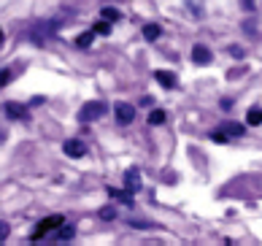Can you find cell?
<instances>
[{
  "mask_svg": "<svg viewBox=\"0 0 262 246\" xmlns=\"http://www.w3.org/2000/svg\"><path fill=\"white\" fill-rule=\"evenodd\" d=\"M57 27H60V19H43V22H35L33 30H30V38L35 44H43L49 38L57 35Z\"/></svg>",
  "mask_w": 262,
  "mask_h": 246,
  "instance_id": "1",
  "label": "cell"
},
{
  "mask_svg": "<svg viewBox=\"0 0 262 246\" xmlns=\"http://www.w3.org/2000/svg\"><path fill=\"white\" fill-rule=\"evenodd\" d=\"M100 116H105V103L92 100V103H84V106H81L79 122H81V125H90V122H98Z\"/></svg>",
  "mask_w": 262,
  "mask_h": 246,
  "instance_id": "2",
  "label": "cell"
},
{
  "mask_svg": "<svg viewBox=\"0 0 262 246\" xmlns=\"http://www.w3.org/2000/svg\"><path fill=\"white\" fill-rule=\"evenodd\" d=\"M62 222H65V219H62L60 214H54V216H46V219H41V222L35 224V233L30 235V238H33V241H41L43 235H49L52 230H57V228H60Z\"/></svg>",
  "mask_w": 262,
  "mask_h": 246,
  "instance_id": "3",
  "label": "cell"
},
{
  "mask_svg": "<svg viewBox=\"0 0 262 246\" xmlns=\"http://www.w3.org/2000/svg\"><path fill=\"white\" fill-rule=\"evenodd\" d=\"M3 111H6L8 119H22V122L30 119V111H27V106H22V103H6Z\"/></svg>",
  "mask_w": 262,
  "mask_h": 246,
  "instance_id": "4",
  "label": "cell"
},
{
  "mask_svg": "<svg viewBox=\"0 0 262 246\" xmlns=\"http://www.w3.org/2000/svg\"><path fill=\"white\" fill-rule=\"evenodd\" d=\"M133 119H135V106L133 103H116V122L130 125Z\"/></svg>",
  "mask_w": 262,
  "mask_h": 246,
  "instance_id": "5",
  "label": "cell"
},
{
  "mask_svg": "<svg viewBox=\"0 0 262 246\" xmlns=\"http://www.w3.org/2000/svg\"><path fill=\"white\" fill-rule=\"evenodd\" d=\"M124 190L127 192H141V171L138 168H127V173H124Z\"/></svg>",
  "mask_w": 262,
  "mask_h": 246,
  "instance_id": "6",
  "label": "cell"
},
{
  "mask_svg": "<svg viewBox=\"0 0 262 246\" xmlns=\"http://www.w3.org/2000/svg\"><path fill=\"white\" fill-rule=\"evenodd\" d=\"M62 152H65L68 157H73V160H79V157H84V154H86V146H84L79 138H71V141H65Z\"/></svg>",
  "mask_w": 262,
  "mask_h": 246,
  "instance_id": "7",
  "label": "cell"
},
{
  "mask_svg": "<svg viewBox=\"0 0 262 246\" xmlns=\"http://www.w3.org/2000/svg\"><path fill=\"white\" fill-rule=\"evenodd\" d=\"M154 78H157L165 90H176V87H179L176 73H170V71H154Z\"/></svg>",
  "mask_w": 262,
  "mask_h": 246,
  "instance_id": "8",
  "label": "cell"
},
{
  "mask_svg": "<svg viewBox=\"0 0 262 246\" xmlns=\"http://www.w3.org/2000/svg\"><path fill=\"white\" fill-rule=\"evenodd\" d=\"M192 60H195L198 65H208V63H211V52H208V46H203V44L192 46Z\"/></svg>",
  "mask_w": 262,
  "mask_h": 246,
  "instance_id": "9",
  "label": "cell"
},
{
  "mask_svg": "<svg viewBox=\"0 0 262 246\" xmlns=\"http://www.w3.org/2000/svg\"><path fill=\"white\" fill-rule=\"evenodd\" d=\"M222 130H225L230 138H232V135H235V138H241V135L246 133V127H244V125H235V122H225V125H222Z\"/></svg>",
  "mask_w": 262,
  "mask_h": 246,
  "instance_id": "10",
  "label": "cell"
},
{
  "mask_svg": "<svg viewBox=\"0 0 262 246\" xmlns=\"http://www.w3.org/2000/svg\"><path fill=\"white\" fill-rule=\"evenodd\" d=\"M246 125H251V127H257V125H262V108H249L246 111Z\"/></svg>",
  "mask_w": 262,
  "mask_h": 246,
  "instance_id": "11",
  "label": "cell"
},
{
  "mask_svg": "<svg viewBox=\"0 0 262 246\" xmlns=\"http://www.w3.org/2000/svg\"><path fill=\"white\" fill-rule=\"evenodd\" d=\"M73 233H76V228H71V224H60V228H57L54 241H71Z\"/></svg>",
  "mask_w": 262,
  "mask_h": 246,
  "instance_id": "12",
  "label": "cell"
},
{
  "mask_svg": "<svg viewBox=\"0 0 262 246\" xmlns=\"http://www.w3.org/2000/svg\"><path fill=\"white\" fill-rule=\"evenodd\" d=\"M160 25H146V27H143V38H146V41H157V38H160Z\"/></svg>",
  "mask_w": 262,
  "mask_h": 246,
  "instance_id": "13",
  "label": "cell"
},
{
  "mask_svg": "<svg viewBox=\"0 0 262 246\" xmlns=\"http://www.w3.org/2000/svg\"><path fill=\"white\" fill-rule=\"evenodd\" d=\"M165 119H168V114H165L162 108H154L149 114V125H165Z\"/></svg>",
  "mask_w": 262,
  "mask_h": 246,
  "instance_id": "14",
  "label": "cell"
},
{
  "mask_svg": "<svg viewBox=\"0 0 262 246\" xmlns=\"http://www.w3.org/2000/svg\"><path fill=\"white\" fill-rule=\"evenodd\" d=\"M108 192H111V198H116V200H122V203L133 206V192H119V190H114V187H108Z\"/></svg>",
  "mask_w": 262,
  "mask_h": 246,
  "instance_id": "15",
  "label": "cell"
},
{
  "mask_svg": "<svg viewBox=\"0 0 262 246\" xmlns=\"http://www.w3.org/2000/svg\"><path fill=\"white\" fill-rule=\"evenodd\" d=\"M92 38H95V30H86V33H81L79 38H76V46H79V49H86V46L92 44Z\"/></svg>",
  "mask_w": 262,
  "mask_h": 246,
  "instance_id": "16",
  "label": "cell"
},
{
  "mask_svg": "<svg viewBox=\"0 0 262 246\" xmlns=\"http://www.w3.org/2000/svg\"><path fill=\"white\" fill-rule=\"evenodd\" d=\"M92 30H95V33H100V35H108V33H111V22H108V19H100V22L95 25Z\"/></svg>",
  "mask_w": 262,
  "mask_h": 246,
  "instance_id": "17",
  "label": "cell"
},
{
  "mask_svg": "<svg viewBox=\"0 0 262 246\" xmlns=\"http://www.w3.org/2000/svg\"><path fill=\"white\" fill-rule=\"evenodd\" d=\"M100 16L103 19H108V22H119V11H116V8H103V11H100Z\"/></svg>",
  "mask_w": 262,
  "mask_h": 246,
  "instance_id": "18",
  "label": "cell"
},
{
  "mask_svg": "<svg viewBox=\"0 0 262 246\" xmlns=\"http://www.w3.org/2000/svg\"><path fill=\"white\" fill-rule=\"evenodd\" d=\"M11 76H14V73L8 71V68H3V71H0V90H3V87H6L8 81H11Z\"/></svg>",
  "mask_w": 262,
  "mask_h": 246,
  "instance_id": "19",
  "label": "cell"
},
{
  "mask_svg": "<svg viewBox=\"0 0 262 246\" xmlns=\"http://www.w3.org/2000/svg\"><path fill=\"white\" fill-rule=\"evenodd\" d=\"M116 211H114V206H105V209H100V219H114Z\"/></svg>",
  "mask_w": 262,
  "mask_h": 246,
  "instance_id": "20",
  "label": "cell"
},
{
  "mask_svg": "<svg viewBox=\"0 0 262 246\" xmlns=\"http://www.w3.org/2000/svg\"><path fill=\"white\" fill-rule=\"evenodd\" d=\"M8 233H11V228H8V222L0 219V243H3V241L8 238Z\"/></svg>",
  "mask_w": 262,
  "mask_h": 246,
  "instance_id": "21",
  "label": "cell"
},
{
  "mask_svg": "<svg viewBox=\"0 0 262 246\" xmlns=\"http://www.w3.org/2000/svg\"><path fill=\"white\" fill-rule=\"evenodd\" d=\"M230 54L232 57H244V49H241V46H230Z\"/></svg>",
  "mask_w": 262,
  "mask_h": 246,
  "instance_id": "22",
  "label": "cell"
},
{
  "mask_svg": "<svg viewBox=\"0 0 262 246\" xmlns=\"http://www.w3.org/2000/svg\"><path fill=\"white\" fill-rule=\"evenodd\" d=\"M241 6H244L246 11H251V8H254V0H241Z\"/></svg>",
  "mask_w": 262,
  "mask_h": 246,
  "instance_id": "23",
  "label": "cell"
},
{
  "mask_svg": "<svg viewBox=\"0 0 262 246\" xmlns=\"http://www.w3.org/2000/svg\"><path fill=\"white\" fill-rule=\"evenodd\" d=\"M230 108H232V100H227V97H225V100H222V111H230Z\"/></svg>",
  "mask_w": 262,
  "mask_h": 246,
  "instance_id": "24",
  "label": "cell"
},
{
  "mask_svg": "<svg viewBox=\"0 0 262 246\" xmlns=\"http://www.w3.org/2000/svg\"><path fill=\"white\" fill-rule=\"evenodd\" d=\"M0 46H3V30H0Z\"/></svg>",
  "mask_w": 262,
  "mask_h": 246,
  "instance_id": "25",
  "label": "cell"
}]
</instances>
